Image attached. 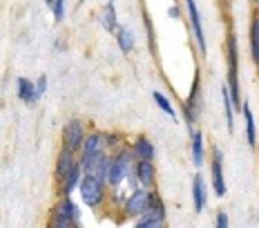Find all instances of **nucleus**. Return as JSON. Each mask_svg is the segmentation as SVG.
Segmentation results:
<instances>
[{"label":"nucleus","mask_w":259,"mask_h":228,"mask_svg":"<svg viewBox=\"0 0 259 228\" xmlns=\"http://www.w3.org/2000/svg\"><path fill=\"white\" fill-rule=\"evenodd\" d=\"M134 164H137V159H134L130 143L118 148L116 152H110V168H107V179H105L107 188L116 190L123 186L125 179H134Z\"/></svg>","instance_id":"f257e3e1"},{"label":"nucleus","mask_w":259,"mask_h":228,"mask_svg":"<svg viewBox=\"0 0 259 228\" xmlns=\"http://www.w3.org/2000/svg\"><path fill=\"white\" fill-rule=\"evenodd\" d=\"M105 143H103V132L101 130H94V132H88V137L83 141V148L78 152V164L83 166L85 175H92L94 172L99 159L105 155Z\"/></svg>","instance_id":"f03ea898"},{"label":"nucleus","mask_w":259,"mask_h":228,"mask_svg":"<svg viewBox=\"0 0 259 228\" xmlns=\"http://www.w3.org/2000/svg\"><path fill=\"white\" fill-rule=\"evenodd\" d=\"M107 190L110 188H107V183L103 179H99L96 175H85L78 186L80 202L92 210H99V208H103L107 202Z\"/></svg>","instance_id":"7ed1b4c3"},{"label":"nucleus","mask_w":259,"mask_h":228,"mask_svg":"<svg viewBox=\"0 0 259 228\" xmlns=\"http://www.w3.org/2000/svg\"><path fill=\"white\" fill-rule=\"evenodd\" d=\"M156 190L148 188H134L132 193L123 199L121 204V217L123 219H139L141 215H145L152 208V199H154Z\"/></svg>","instance_id":"20e7f679"},{"label":"nucleus","mask_w":259,"mask_h":228,"mask_svg":"<svg viewBox=\"0 0 259 228\" xmlns=\"http://www.w3.org/2000/svg\"><path fill=\"white\" fill-rule=\"evenodd\" d=\"M85 137H88V130H85V123L80 121V119H69L67 123L63 126V134H61V139H63V143L65 148H69L72 152H80V148H83V141Z\"/></svg>","instance_id":"39448f33"},{"label":"nucleus","mask_w":259,"mask_h":228,"mask_svg":"<svg viewBox=\"0 0 259 228\" xmlns=\"http://www.w3.org/2000/svg\"><path fill=\"white\" fill-rule=\"evenodd\" d=\"M165 217H168V210H165V204L161 202L159 193H154L152 199V208L145 215H141L137 221H134L132 228H165Z\"/></svg>","instance_id":"423d86ee"},{"label":"nucleus","mask_w":259,"mask_h":228,"mask_svg":"<svg viewBox=\"0 0 259 228\" xmlns=\"http://www.w3.org/2000/svg\"><path fill=\"white\" fill-rule=\"evenodd\" d=\"M201 110H203V103H201V94H199V76H197L192 83L190 94H188L186 103H183V121H186V126L190 130L194 128V123L199 121Z\"/></svg>","instance_id":"0eeeda50"},{"label":"nucleus","mask_w":259,"mask_h":228,"mask_svg":"<svg viewBox=\"0 0 259 228\" xmlns=\"http://www.w3.org/2000/svg\"><path fill=\"white\" fill-rule=\"evenodd\" d=\"M210 177H212V190L221 199L226 197L228 188H226V177H224V152L214 145L212 148V159H210Z\"/></svg>","instance_id":"6e6552de"},{"label":"nucleus","mask_w":259,"mask_h":228,"mask_svg":"<svg viewBox=\"0 0 259 228\" xmlns=\"http://www.w3.org/2000/svg\"><path fill=\"white\" fill-rule=\"evenodd\" d=\"M183 3H186V9H188V18H190V29H192L194 38H197V47H199V52H201V56H206L208 45H206V34H203L201 14H199L197 0H183Z\"/></svg>","instance_id":"1a4fd4ad"},{"label":"nucleus","mask_w":259,"mask_h":228,"mask_svg":"<svg viewBox=\"0 0 259 228\" xmlns=\"http://www.w3.org/2000/svg\"><path fill=\"white\" fill-rule=\"evenodd\" d=\"M134 181L139 183V188H156V168L154 161H137L134 164Z\"/></svg>","instance_id":"9d476101"},{"label":"nucleus","mask_w":259,"mask_h":228,"mask_svg":"<svg viewBox=\"0 0 259 228\" xmlns=\"http://www.w3.org/2000/svg\"><path fill=\"white\" fill-rule=\"evenodd\" d=\"M78 161V155L76 152H72L69 148H65L61 145V150H58V157H56V168H54V177H56V181L61 183L65 177H67V172L72 170V166Z\"/></svg>","instance_id":"9b49d317"},{"label":"nucleus","mask_w":259,"mask_h":228,"mask_svg":"<svg viewBox=\"0 0 259 228\" xmlns=\"http://www.w3.org/2000/svg\"><path fill=\"white\" fill-rule=\"evenodd\" d=\"M52 213L63 215L65 219H69V221H72V226H74V228H83V226H80V208H78V204L74 202L72 197H63L61 202H58L56 206H54V210H52Z\"/></svg>","instance_id":"f8f14e48"},{"label":"nucleus","mask_w":259,"mask_h":228,"mask_svg":"<svg viewBox=\"0 0 259 228\" xmlns=\"http://www.w3.org/2000/svg\"><path fill=\"white\" fill-rule=\"evenodd\" d=\"M130 148H132V155L137 161H154V143L150 141L145 134H139V137L132 139V143H130Z\"/></svg>","instance_id":"ddd939ff"},{"label":"nucleus","mask_w":259,"mask_h":228,"mask_svg":"<svg viewBox=\"0 0 259 228\" xmlns=\"http://www.w3.org/2000/svg\"><path fill=\"white\" fill-rule=\"evenodd\" d=\"M83 177H85V172H83V166L78 164H74L72 166V170L67 172V177L63 179L61 183H58V186H61V195L63 197H72L74 193H76L78 190V186H80V181H83Z\"/></svg>","instance_id":"4468645a"},{"label":"nucleus","mask_w":259,"mask_h":228,"mask_svg":"<svg viewBox=\"0 0 259 228\" xmlns=\"http://www.w3.org/2000/svg\"><path fill=\"white\" fill-rule=\"evenodd\" d=\"M190 155H192L194 168H201L203 161H206V139H203L201 130L197 128L190 130Z\"/></svg>","instance_id":"2eb2a0df"},{"label":"nucleus","mask_w":259,"mask_h":228,"mask_svg":"<svg viewBox=\"0 0 259 228\" xmlns=\"http://www.w3.org/2000/svg\"><path fill=\"white\" fill-rule=\"evenodd\" d=\"M192 204H194V210H197V213H203L208 206V186L199 172L192 177Z\"/></svg>","instance_id":"dca6fc26"},{"label":"nucleus","mask_w":259,"mask_h":228,"mask_svg":"<svg viewBox=\"0 0 259 228\" xmlns=\"http://www.w3.org/2000/svg\"><path fill=\"white\" fill-rule=\"evenodd\" d=\"M16 94H18V99L25 103V105H34L36 101H38V94H36V83L31 79H25V76H20L18 81H16Z\"/></svg>","instance_id":"f3484780"},{"label":"nucleus","mask_w":259,"mask_h":228,"mask_svg":"<svg viewBox=\"0 0 259 228\" xmlns=\"http://www.w3.org/2000/svg\"><path fill=\"white\" fill-rule=\"evenodd\" d=\"M241 117H244V123H246V141L250 148L257 145V139H259V132H257V126H255V114H252V107L244 101L241 105Z\"/></svg>","instance_id":"a211bd4d"},{"label":"nucleus","mask_w":259,"mask_h":228,"mask_svg":"<svg viewBox=\"0 0 259 228\" xmlns=\"http://www.w3.org/2000/svg\"><path fill=\"white\" fill-rule=\"evenodd\" d=\"M99 20H101V25H103V29L110 31V34H114V31L118 29V25H121V23H118L114 0H107V3H105L103 12H101V16H99Z\"/></svg>","instance_id":"6ab92c4d"},{"label":"nucleus","mask_w":259,"mask_h":228,"mask_svg":"<svg viewBox=\"0 0 259 228\" xmlns=\"http://www.w3.org/2000/svg\"><path fill=\"white\" fill-rule=\"evenodd\" d=\"M114 38L123 54H130L134 50V45H137V36H134V31L127 25H118V29L114 31Z\"/></svg>","instance_id":"aec40b11"},{"label":"nucleus","mask_w":259,"mask_h":228,"mask_svg":"<svg viewBox=\"0 0 259 228\" xmlns=\"http://www.w3.org/2000/svg\"><path fill=\"white\" fill-rule=\"evenodd\" d=\"M152 99H154V103L159 105V110L165 114L168 119H172V121H179V117H177V112H175V107H172V103H170V99L163 94V92H152Z\"/></svg>","instance_id":"412c9836"},{"label":"nucleus","mask_w":259,"mask_h":228,"mask_svg":"<svg viewBox=\"0 0 259 228\" xmlns=\"http://www.w3.org/2000/svg\"><path fill=\"white\" fill-rule=\"evenodd\" d=\"M221 101H224V114H226V126H228V132L235 130V107H233V101H230V94H228V88H221Z\"/></svg>","instance_id":"4be33fe9"},{"label":"nucleus","mask_w":259,"mask_h":228,"mask_svg":"<svg viewBox=\"0 0 259 228\" xmlns=\"http://www.w3.org/2000/svg\"><path fill=\"white\" fill-rule=\"evenodd\" d=\"M103 143H105V150L107 152H116L118 148L127 143L125 137L121 132H103Z\"/></svg>","instance_id":"5701e85b"},{"label":"nucleus","mask_w":259,"mask_h":228,"mask_svg":"<svg viewBox=\"0 0 259 228\" xmlns=\"http://www.w3.org/2000/svg\"><path fill=\"white\" fill-rule=\"evenodd\" d=\"M52 16H54V20H56V23H61V20L65 18V0H54Z\"/></svg>","instance_id":"b1692460"},{"label":"nucleus","mask_w":259,"mask_h":228,"mask_svg":"<svg viewBox=\"0 0 259 228\" xmlns=\"http://www.w3.org/2000/svg\"><path fill=\"white\" fill-rule=\"evenodd\" d=\"M34 83H36V94H38V99H40V96H45L47 94V88H50V83H47V76L40 74L38 81H34Z\"/></svg>","instance_id":"393cba45"},{"label":"nucleus","mask_w":259,"mask_h":228,"mask_svg":"<svg viewBox=\"0 0 259 228\" xmlns=\"http://www.w3.org/2000/svg\"><path fill=\"white\" fill-rule=\"evenodd\" d=\"M214 228H230V219H228V213H226V210H219V213H217Z\"/></svg>","instance_id":"a878e982"},{"label":"nucleus","mask_w":259,"mask_h":228,"mask_svg":"<svg viewBox=\"0 0 259 228\" xmlns=\"http://www.w3.org/2000/svg\"><path fill=\"white\" fill-rule=\"evenodd\" d=\"M250 56H252V61H255V65L259 67V41L257 38H250Z\"/></svg>","instance_id":"bb28decb"},{"label":"nucleus","mask_w":259,"mask_h":228,"mask_svg":"<svg viewBox=\"0 0 259 228\" xmlns=\"http://www.w3.org/2000/svg\"><path fill=\"white\" fill-rule=\"evenodd\" d=\"M250 38H257V41H259V14H255V18H252V25H250Z\"/></svg>","instance_id":"cd10ccee"},{"label":"nucleus","mask_w":259,"mask_h":228,"mask_svg":"<svg viewBox=\"0 0 259 228\" xmlns=\"http://www.w3.org/2000/svg\"><path fill=\"white\" fill-rule=\"evenodd\" d=\"M170 18H179V16H181V9L179 7H177V5H175V7H170Z\"/></svg>","instance_id":"c85d7f7f"},{"label":"nucleus","mask_w":259,"mask_h":228,"mask_svg":"<svg viewBox=\"0 0 259 228\" xmlns=\"http://www.w3.org/2000/svg\"><path fill=\"white\" fill-rule=\"evenodd\" d=\"M45 3H47V5H50V7H52V5H54V0H45Z\"/></svg>","instance_id":"c756f323"},{"label":"nucleus","mask_w":259,"mask_h":228,"mask_svg":"<svg viewBox=\"0 0 259 228\" xmlns=\"http://www.w3.org/2000/svg\"><path fill=\"white\" fill-rule=\"evenodd\" d=\"M257 148H259V139H257Z\"/></svg>","instance_id":"7c9ffc66"}]
</instances>
